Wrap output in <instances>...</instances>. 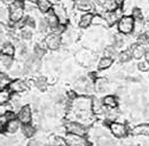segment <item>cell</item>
<instances>
[{
	"label": "cell",
	"instance_id": "obj_1",
	"mask_svg": "<svg viewBox=\"0 0 149 146\" xmlns=\"http://www.w3.org/2000/svg\"><path fill=\"white\" fill-rule=\"evenodd\" d=\"M70 112L72 113L74 121H78L84 125L91 120L93 111H92V99L86 96H79L71 99L70 103Z\"/></svg>",
	"mask_w": 149,
	"mask_h": 146
},
{
	"label": "cell",
	"instance_id": "obj_2",
	"mask_svg": "<svg viewBox=\"0 0 149 146\" xmlns=\"http://www.w3.org/2000/svg\"><path fill=\"white\" fill-rule=\"evenodd\" d=\"M117 30L123 36H129L135 30V19L133 16L124 15L117 23Z\"/></svg>",
	"mask_w": 149,
	"mask_h": 146
},
{
	"label": "cell",
	"instance_id": "obj_3",
	"mask_svg": "<svg viewBox=\"0 0 149 146\" xmlns=\"http://www.w3.org/2000/svg\"><path fill=\"white\" fill-rule=\"evenodd\" d=\"M9 21L12 23H19L24 17V1L15 0L9 6Z\"/></svg>",
	"mask_w": 149,
	"mask_h": 146
},
{
	"label": "cell",
	"instance_id": "obj_4",
	"mask_svg": "<svg viewBox=\"0 0 149 146\" xmlns=\"http://www.w3.org/2000/svg\"><path fill=\"white\" fill-rule=\"evenodd\" d=\"M65 131L67 134H72V135H77V136H83L85 137L88 132L87 128L85 127V125L78 122V121H69L65 123Z\"/></svg>",
	"mask_w": 149,
	"mask_h": 146
},
{
	"label": "cell",
	"instance_id": "obj_5",
	"mask_svg": "<svg viewBox=\"0 0 149 146\" xmlns=\"http://www.w3.org/2000/svg\"><path fill=\"white\" fill-rule=\"evenodd\" d=\"M44 43H45V47L47 49H49V50H57L61 47V45H62V36H60V33L51 32V33H48L47 36H45Z\"/></svg>",
	"mask_w": 149,
	"mask_h": 146
},
{
	"label": "cell",
	"instance_id": "obj_6",
	"mask_svg": "<svg viewBox=\"0 0 149 146\" xmlns=\"http://www.w3.org/2000/svg\"><path fill=\"white\" fill-rule=\"evenodd\" d=\"M74 90L80 95H87L93 90V83L88 78H80L74 82Z\"/></svg>",
	"mask_w": 149,
	"mask_h": 146
},
{
	"label": "cell",
	"instance_id": "obj_7",
	"mask_svg": "<svg viewBox=\"0 0 149 146\" xmlns=\"http://www.w3.org/2000/svg\"><path fill=\"white\" fill-rule=\"evenodd\" d=\"M109 130L112 135L116 137V138H124L126 137L127 135V127L122 123V122H118V121H115V122H110L109 123Z\"/></svg>",
	"mask_w": 149,
	"mask_h": 146
},
{
	"label": "cell",
	"instance_id": "obj_8",
	"mask_svg": "<svg viewBox=\"0 0 149 146\" xmlns=\"http://www.w3.org/2000/svg\"><path fill=\"white\" fill-rule=\"evenodd\" d=\"M17 119L22 125H29L32 121V110L30 105H23L17 113Z\"/></svg>",
	"mask_w": 149,
	"mask_h": 146
},
{
	"label": "cell",
	"instance_id": "obj_9",
	"mask_svg": "<svg viewBox=\"0 0 149 146\" xmlns=\"http://www.w3.org/2000/svg\"><path fill=\"white\" fill-rule=\"evenodd\" d=\"M54 14L56 15V17L58 18L60 21V24L63 25V26H67L68 23H69V16H68V13H67V9L64 8V6L62 5H53V9Z\"/></svg>",
	"mask_w": 149,
	"mask_h": 146
},
{
	"label": "cell",
	"instance_id": "obj_10",
	"mask_svg": "<svg viewBox=\"0 0 149 146\" xmlns=\"http://www.w3.org/2000/svg\"><path fill=\"white\" fill-rule=\"evenodd\" d=\"M8 88L14 94H22V92H24V91H26L29 89V85L23 79H16V80H13L10 82Z\"/></svg>",
	"mask_w": 149,
	"mask_h": 146
},
{
	"label": "cell",
	"instance_id": "obj_11",
	"mask_svg": "<svg viewBox=\"0 0 149 146\" xmlns=\"http://www.w3.org/2000/svg\"><path fill=\"white\" fill-rule=\"evenodd\" d=\"M102 16L107 21L108 25H113L119 22V19L124 16V14L120 8H117L116 10H112V12H106Z\"/></svg>",
	"mask_w": 149,
	"mask_h": 146
},
{
	"label": "cell",
	"instance_id": "obj_12",
	"mask_svg": "<svg viewBox=\"0 0 149 146\" xmlns=\"http://www.w3.org/2000/svg\"><path fill=\"white\" fill-rule=\"evenodd\" d=\"M65 139H67L69 146H88L87 139L85 137H83V136H77V135H72V134H67Z\"/></svg>",
	"mask_w": 149,
	"mask_h": 146
},
{
	"label": "cell",
	"instance_id": "obj_13",
	"mask_svg": "<svg viewBox=\"0 0 149 146\" xmlns=\"http://www.w3.org/2000/svg\"><path fill=\"white\" fill-rule=\"evenodd\" d=\"M92 111H93V114L95 115H104L107 107L103 105V102L102 99L97 98V97H93L92 98Z\"/></svg>",
	"mask_w": 149,
	"mask_h": 146
},
{
	"label": "cell",
	"instance_id": "obj_14",
	"mask_svg": "<svg viewBox=\"0 0 149 146\" xmlns=\"http://www.w3.org/2000/svg\"><path fill=\"white\" fill-rule=\"evenodd\" d=\"M45 21H46V23L48 24L49 29H53L54 31L57 30V29L61 26L60 21H58V18L56 17V15L54 14V12H53V10L48 12L47 14H45Z\"/></svg>",
	"mask_w": 149,
	"mask_h": 146
},
{
	"label": "cell",
	"instance_id": "obj_15",
	"mask_svg": "<svg viewBox=\"0 0 149 146\" xmlns=\"http://www.w3.org/2000/svg\"><path fill=\"white\" fill-rule=\"evenodd\" d=\"M74 6L78 10L84 13H91L94 9V5L90 0H76Z\"/></svg>",
	"mask_w": 149,
	"mask_h": 146
},
{
	"label": "cell",
	"instance_id": "obj_16",
	"mask_svg": "<svg viewBox=\"0 0 149 146\" xmlns=\"http://www.w3.org/2000/svg\"><path fill=\"white\" fill-rule=\"evenodd\" d=\"M94 14L92 13H85L83 14L80 18H79V22H78V26L81 28V29H87L88 26H91L93 24V19H94Z\"/></svg>",
	"mask_w": 149,
	"mask_h": 146
},
{
	"label": "cell",
	"instance_id": "obj_17",
	"mask_svg": "<svg viewBox=\"0 0 149 146\" xmlns=\"http://www.w3.org/2000/svg\"><path fill=\"white\" fill-rule=\"evenodd\" d=\"M132 56L135 59H141L142 57H145V55L147 53V48L145 45L142 43H136L134 47H132Z\"/></svg>",
	"mask_w": 149,
	"mask_h": 146
},
{
	"label": "cell",
	"instance_id": "obj_18",
	"mask_svg": "<svg viewBox=\"0 0 149 146\" xmlns=\"http://www.w3.org/2000/svg\"><path fill=\"white\" fill-rule=\"evenodd\" d=\"M135 3H134V0H124L122 2V12L124 15H129V16H132V13L133 10L135 9Z\"/></svg>",
	"mask_w": 149,
	"mask_h": 146
},
{
	"label": "cell",
	"instance_id": "obj_19",
	"mask_svg": "<svg viewBox=\"0 0 149 146\" xmlns=\"http://www.w3.org/2000/svg\"><path fill=\"white\" fill-rule=\"evenodd\" d=\"M21 125L22 123L19 122V120L17 118L16 119H13V120H9L7 122V125H6V127H5V131L8 132V134H15L19 128H21Z\"/></svg>",
	"mask_w": 149,
	"mask_h": 146
},
{
	"label": "cell",
	"instance_id": "obj_20",
	"mask_svg": "<svg viewBox=\"0 0 149 146\" xmlns=\"http://www.w3.org/2000/svg\"><path fill=\"white\" fill-rule=\"evenodd\" d=\"M37 7L40 13L47 14L48 12H51L53 9V3L51 0H38Z\"/></svg>",
	"mask_w": 149,
	"mask_h": 146
},
{
	"label": "cell",
	"instance_id": "obj_21",
	"mask_svg": "<svg viewBox=\"0 0 149 146\" xmlns=\"http://www.w3.org/2000/svg\"><path fill=\"white\" fill-rule=\"evenodd\" d=\"M132 135L134 136H140V135H145L149 137V123H145V125H138L131 130Z\"/></svg>",
	"mask_w": 149,
	"mask_h": 146
},
{
	"label": "cell",
	"instance_id": "obj_22",
	"mask_svg": "<svg viewBox=\"0 0 149 146\" xmlns=\"http://www.w3.org/2000/svg\"><path fill=\"white\" fill-rule=\"evenodd\" d=\"M102 102H103V105L108 109H117V106H118V101L113 95L104 96L102 98Z\"/></svg>",
	"mask_w": 149,
	"mask_h": 146
},
{
	"label": "cell",
	"instance_id": "obj_23",
	"mask_svg": "<svg viewBox=\"0 0 149 146\" xmlns=\"http://www.w3.org/2000/svg\"><path fill=\"white\" fill-rule=\"evenodd\" d=\"M16 53V49H15V46L12 43V42H5L2 43L1 46V54L7 55V56H13Z\"/></svg>",
	"mask_w": 149,
	"mask_h": 146
},
{
	"label": "cell",
	"instance_id": "obj_24",
	"mask_svg": "<svg viewBox=\"0 0 149 146\" xmlns=\"http://www.w3.org/2000/svg\"><path fill=\"white\" fill-rule=\"evenodd\" d=\"M21 130H22V135H24V137H26V138H32L36 135V128H35V126H32L31 123L23 125L22 128H21Z\"/></svg>",
	"mask_w": 149,
	"mask_h": 146
},
{
	"label": "cell",
	"instance_id": "obj_25",
	"mask_svg": "<svg viewBox=\"0 0 149 146\" xmlns=\"http://www.w3.org/2000/svg\"><path fill=\"white\" fill-rule=\"evenodd\" d=\"M113 63V59L109 57H101L100 61L97 62V69L99 70H108Z\"/></svg>",
	"mask_w": 149,
	"mask_h": 146
},
{
	"label": "cell",
	"instance_id": "obj_26",
	"mask_svg": "<svg viewBox=\"0 0 149 146\" xmlns=\"http://www.w3.org/2000/svg\"><path fill=\"white\" fill-rule=\"evenodd\" d=\"M77 59H79L80 63L87 65V64H90V63L93 61V56L91 55L90 52H85V50H83V52H80L79 54H77Z\"/></svg>",
	"mask_w": 149,
	"mask_h": 146
},
{
	"label": "cell",
	"instance_id": "obj_27",
	"mask_svg": "<svg viewBox=\"0 0 149 146\" xmlns=\"http://www.w3.org/2000/svg\"><path fill=\"white\" fill-rule=\"evenodd\" d=\"M0 61H1V66L5 69H10L14 64V57L13 56H7V55L1 54Z\"/></svg>",
	"mask_w": 149,
	"mask_h": 146
},
{
	"label": "cell",
	"instance_id": "obj_28",
	"mask_svg": "<svg viewBox=\"0 0 149 146\" xmlns=\"http://www.w3.org/2000/svg\"><path fill=\"white\" fill-rule=\"evenodd\" d=\"M12 99V91L8 88L1 89L0 90V103L1 104H7L9 101Z\"/></svg>",
	"mask_w": 149,
	"mask_h": 146
},
{
	"label": "cell",
	"instance_id": "obj_29",
	"mask_svg": "<svg viewBox=\"0 0 149 146\" xmlns=\"http://www.w3.org/2000/svg\"><path fill=\"white\" fill-rule=\"evenodd\" d=\"M118 53H117V47H115L113 45L112 46H108V47H106L104 48V50H103V56L104 57H109V58H116L117 56H118Z\"/></svg>",
	"mask_w": 149,
	"mask_h": 146
},
{
	"label": "cell",
	"instance_id": "obj_30",
	"mask_svg": "<svg viewBox=\"0 0 149 146\" xmlns=\"http://www.w3.org/2000/svg\"><path fill=\"white\" fill-rule=\"evenodd\" d=\"M108 88H109V83H108V81L106 79H97L96 80V82H95V90L102 92V91L108 90Z\"/></svg>",
	"mask_w": 149,
	"mask_h": 146
},
{
	"label": "cell",
	"instance_id": "obj_31",
	"mask_svg": "<svg viewBox=\"0 0 149 146\" xmlns=\"http://www.w3.org/2000/svg\"><path fill=\"white\" fill-rule=\"evenodd\" d=\"M132 58H133V56H132V50L131 49H125V50L120 52L119 55H118V59L122 63H127Z\"/></svg>",
	"mask_w": 149,
	"mask_h": 146
},
{
	"label": "cell",
	"instance_id": "obj_32",
	"mask_svg": "<svg viewBox=\"0 0 149 146\" xmlns=\"http://www.w3.org/2000/svg\"><path fill=\"white\" fill-rule=\"evenodd\" d=\"M35 85H36V87H37L40 91H45L46 89H47V87H48L47 79L44 78V76H39V78H37L36 81H35Z\"/></svg>",
	"mask_w": 149,
	"mask_h": 146
},
{
	"label": "cell",
	"instance_id": "obj_33",
	"mask_svg": "<svg viewBox=\"0 0 149 146\" xmlns=\"http://www.w3.org/2000/svg\"><path fill=\"white\" fill-rule=\"evenodd\" d=\"M32 36H33V33H32L31 28L24 26V28L21 30V38H22V39H24V40H30V39L32 38Z\"/></svg>",
	"mask_w": 149,
	"mask_h": 146
},
{
	"label": "cell",
	"instance_id": "obj_34",
	"mask_svg": "<svg viewBox=\"0 0 149 146\" xmlns=\"http://www.w3.org/2000/svg\"><path fill=\"white\" fill-rule=\"evenodd\" d=\"M132 16L135 19V22H142V21H143V13H142V10H141L139 7H136V8L133 10Z\"/></svg>",
	"mask_w": 149,
	"mask_h": 146
},
{
	"label": "cell",
	"instance_id": "obj_35",
	"mask_svg": "<svg viewBox=\"0 0 149 146\" xmlns=\"http://www.w3.org/2000/svg\"><path fill=\"white\" fill-rule=\"evenodd\" d=\"M10 82L12 81L9 80V78L6 74H3V73L0 74V87H1V89H5L7 86L10 85Z\"/></svg>",
	"mask_w": 149,
	"mask_h": 146
},
{
	"label": "cell",
	"instance_id": "obj_36",
	"mask_svg": "<svg viewBox=\"0 0 149 146\" xmlns=\"http://www.w3.org/2000/svg\"><path fill=\"white\" fill-rule=\"evenodd\" d=\"M93 24H95V25H101V26H108L107 21L104 19L103 16H101V15H95L94 16Z\"/></svg>",
	"mask_w": 149,
	"mask_h": 146
},
{
	"label": "cell",
	"instance_id": "obj_37",
	"mask_svg": "<svg viewBox=\"0 0 149 146\" xmlns=\"http://www.w3.org/2000/svg\"><path fill=\"white\" fill-rule=\"evenodd\" d=\"M53 146H69L68 145V142L65 138L63 137H60V136H56L53 139Z\"/></svg>",
	"mask_w": 149,
	"mask_h": 146
},
{
	"label": "cell",
	"instance_id": "obj_38",
	"mask_svg": "<svg viewBox=\"0 0 149 146\" xmlns=\"http://www.w3.org/2000/svg\"><path fill=\"white\" fill-rule=\"evenodd\" d=\"M138 69H139V71H141V72H148L149 71V62L148 61H142V62H140L139 64H138Z\"/></svg>",
	"mask_w": 149,
	"mask_h": 146
},
{
	"label": "cell",
	"instance_id": "obj_39",
	"mask_svg": "<svg viewBox=\"0 0 149 146\" xmlns=\"http://www.w3.org/2000/svg\"><path fill=\"white\" fill-rule=\"evenodd\" d=\"M38 28H39V31H40V32H42V33H44V32H46V31L49 29V26H48V24L46 23L45 18L39 21V23H38Z\"/></svg>",
	"mask_w": 149,
	"mask_h": 146
},
{
	"label": "cell",
	"instance_id": "obj_40",
	"mask_svg": "<svg viewBox=\"0 0 149 146\" xmlns=\"http://www.w3.org/2000/svg\"><path fill=\"white\" fill-rule=\"evenodd\" d=\"M24 24H25V26H29V28H35L36 26V21H35V18H32L31 16H28V17L25 18V21H24Z\"/></svg>",
	"mask_w": 149,
	"mask_h": 146
},
{
	"label": "cell",
	"instance_id": "obj_41",
	"mask_svg": "<svg viewBox=\"0 0 149 146\" xmlns=\"http://www.w3.org/2000/svg\"><path fill=\"white\" fill-rule=\"evenodd\" d=\"M28 146H42V144H41V142L39 139H31L28 143Z\"/></svg>",
	"mask_w": 149,
	"mask_h": 146
},
{
	"label": "cell",
	"instance_id": "obj_42",
	"mask_svg": "<svg viewBox=\"0 0 149 146\" xmlns=\"http://www.w3.org/2000/svg\"><path fill=\"white\" fill-rule=\"evenodd\" d=\"M1 1H2V2H5V3H7V5H9V6H10V5H12V3H14V1H15V0H1Z\"/></svg>",
	"mask_w": 149,
	"mask_h": 146
},
{
	"label": "cell",
	"instance_id": "obj_43",
	"mask_svg": "<svg viewBox=\"0 0 149 146\" xmlns=\"http://www.w3.org/2000/svg\"><path fill=\"white\" fill-rule=\"evenodd\" d=\"M145 59L149 62V48L147 49V53H146V55H145Z\"/></svg>",
	"mask_w": 149,
	"mask_h": 146
},
{
	"label": "cell",
	"instance_id": "obj_44",
	"mask_svg": "<svg viewBox=\"0 0 149 146\" xmlns=\"http://www.w3.org/2000/svg\"><path fill=\"white\" fill-rule=\"evenodd\" d=\"M26 1H29L30 3H37L38 0H26Z\"/></svg>",
	"mask_w": 149,
	"mask_h": 146
},
{
	"label": "cell",
	"instance_id": "obj_45",
	"mask_svg": "<svg viewBox=\"0 0 149 146\" xmlns=\"http://www.w3.org/2000/svg\"><path fill=\"white\" fill-rule=\"evenodd\" d=\"M51 1H52V3H53V5H56V3H58V1H60V0H51Z\"/></svg>",
	"mask_w": 149,
	"mask_h": 146
},
{
	"label": "cell",
	"instance_id": "obj_46",
	"mask_svg": "<svg viewBox=\"0 0 149 146\" xmlns=\"http://www.w3.org/2000/svg\"><path fill=\"white\" fill-rule=\"evenodd\" d=\"M146 113H147V115H149V105L146 107Z\"/></svg>",
	"mask_w": 149,
	"mask_h": 146
}]
</instances>
